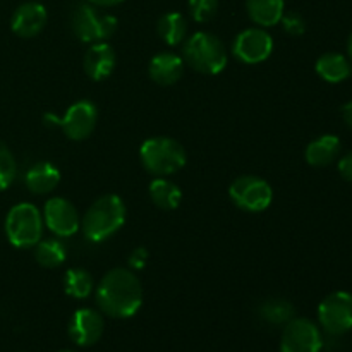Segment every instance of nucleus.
I'll use <instances>...</instances> for the list:
<instances>
[{
    "mask_svg": "<svg viewBox=\"0 0 352 352\" xmlns=\"http://www.w3.org/2000/svg\"><path fill=\"white\" fill-rule=\"evenodd\" d=\"M58 352H72V351H58Z\"/></svg>",
    "mask_w": 352,
    "mask_h": 352,
    "instance_id": "f704fd0d",
    "label": "nucleus"
},
{
    "mask_svg": "<svg viewBox=\"0 0 352 352\" xmlns=\"http://www.w3.org/2000/svg\"><path fill=\"white\" fill-rule=\"evenodd\" d=\"M140 160L144 170L157 177H165L181 170L188 162V155L179 141L167 136H157L141 144Z\"/></svg>",
    "mask_w": 352,
    "mask_h": 352,
    "instance_id": "20e7f679",
    "label": "nucleus"
},
{
    "mask_svg": "<svg viewBox=\"0 0 352 352\" xmlns=\"http://www.w3.org/2000/svg\"><path fill=\"white\" fill-rule=\"evenodd\" d=\"M339 172L344 181L352 182V150L344 155L339 162Z\"/></svg>",
    "mask_w": 352,
    "mask_h": 352,
    "instance_id": "c756f323",
    "label": "nucleus"
},
{
    "mask_svg": "<svg viewBox=\"0 0 352 352\" xmlns=\"http://www.w3.org/2000/svg\"><path fill=\"white\" fill-rule=\"evenodd\" d=\"M148 192H150V199L153 201V205L160 210H167V212L179 208L182 201L181 188L165 177H155L150 182Z\"/></svg>",
    "mask_w": 352,
    "mask_h": 352,
    "instance_id": "412c9836",
    "label": "nucleus"
},
{
    "mask_svg": "<svg viewBox=\"0 0 352 352\" xmlns=\"http://www.w3.org/2000/svg\"><path fill=\"white\" fill-rule=\"evenodd\" d=\"M24 182L33 195H48L60 182V170L50 162H38L26 172Z\"/></svg>",
    "mask_w": 352,
    "mask_h": 352,
    "instance_id": "a211bd4d",
    "label": "nucleus"
},
{
    "mask_svg": "<svg viewBox=\"0 0 352 352\" xmlns=\"http://www.w3.org/2000/svg\"><path fill=\"white\" fill-rule=\"evenodd\" d=\"M342 119H344V122H346L347 126L352 129V100L342 107Z\"/></svg>",
    "mask_w": 352,
    "mask_h": 352,
    "instance_id": "7c9ffc66",
    "label": "nucleus"
},
{
    "mask_svg": "<svg viewBox=\"0 0 352 352\" xmlns=\"http://www.w3.org/2000/svg\"><path fill=\"white\" fill-rule=\"evenodd\" d=\"M188 6L192 19L198 23H206L215 17L219 10V0H189Z\"/></svg>",
    "mask_w": 352,
    "mask_h": 352,
    "instance_id": "a878e982",
    "label": "nucleus"
},
{
    "mask_svg": "<svg viewBox=\"0 0 352 352\" xmlns=\"http://www.w3.org/2000/svg\"><path fill=\"white\" fill-rule=\"evenodd\" d=\"M64 289L71 298L86 299L95 291V280L86 268H71L64 275Z\"/></svg>",
    "mask_w": 352,
    "mask_h": 352,
    "instance_id": "5701e85b",
    "label": "nucleus"
},
{
    "mask_svg": "<svg viewBox=\"0 0 352 352\" xmlns=\"http://www.w3.org/2000/svg\"><path fill=\"white\" fill-rule=\"evenodd\" d=\"M184 58L172 52H160L151 58L148 65V74L157 85L172 86L184 74Z\"/></svg>",
    "mask_w": 352,
    "mask_h": 352,
    "instance_id": "dca6fc26",
    "label": "nucleus"
},
{
    "mask_svg": "<svg viewBox=\"0 0 352 352\" xmlns=\"http://www.w3.org/2000/svg\"><path fill=\"white\" fill-rule=\"evenodd\" d=\"M95 298L103 315L126 320L140 311L143 287L131 268H113L96 285Z\"/></svg>",
    "mask_w": 352,
    "mask_h": 352,
    "instance_id": "f257e3e1",
    "label": "nucleus"
},
{
    "mask_svg": "<svg viewBox=\"0 0 352 352\" xmlns=\"http://www.w3.org/2000/svg\"><path fill=\"white\" fill-rule=\"evenodd\" d=\"M280 24L285 33L292 34V36H301L306 31V21L299 12H284Z\"/></svg>",
    "mask_w": 352,
    "mask_h": 352,
    "instance_id": "cd10ccee",
    "label": "nucleus"
},
{
    "mask_svg": "<svg viewBox=\"0 0 352 352\" xmlns=\"http://www.w3.org/2000/svg\"><path fill=\"white\" fill-rule=\"evenodd\" d=\"M229 196L237 208L250 213L265 212L274 201V189L258 175H241L230 184Z\"/></svg>",
    "mask_w": 352,
    "mask_h": 352,
    "instance_id": "0eeeda50",
    "label": "nucleus"
},
{
    "mask_svg": "<svg viewBox=\"0 0 352 352\" xmlns=\"http://www.w3.org/2000/svg\"><path fill=\"white\" fill-rule=\"evenodd\" d=\"M43 223L58 237H72L81 227L79 213L69 199L55 196L43 206Z\"/></svg>",
    "mask_w": 352,
    "mask_h": 352,
    "instance_id": "f8f14e48",
    "label": "nucleus"
},
{
    "mask_svg": "<svg viewBox=\"0 0 352 352\" xmlns=\"http://www.w3.org/2000/svg\"><path fill=\"white\" fill-rule=\"evenodd\" d=\"M96 120H98V110H96L95 103L89 100H79V102L72 103L65 116L60 119L50 116V113L45 116V122L52 124V126H60L65 136L72 141H82L89 138V134L95 131Z\"/></svg>",
    "mask_w": 352,
    "mask_h": 352,
    "instance_id": "6e6552de",
    "label": "nucleus"
},
{
    "mask_svg": "<svg viewBox=\"0 0 352 352\" xmlns=\"http://www.w3.org/2000/svg\"><path fill=\"white\" fill-rule=\"evenodd\" d=\"M182 58L195 71L206 76H215L226 69L227 48L219 36L208 31H198L191 34L184 43Z\"/></svg>",
    "mask_w": 352,
    "mask_h": 352,
    "instance_id": "7ed1b4c3",
    "label": "nucleus"
},
{
    "mask_svg": "<svg viewBox=\"0 0 352 352\" xmlns=\"http://www.w3.org/2000/svg\"><path fill=\"white\" fill-rule=\"evenodd\" d=\"M9 182H7L6 181V179H3V175L2 174H0V191H6V189L7 188H9Z\"/></svg>",
    "mask_w": 352,
    "mask_h": 352,
    "instance_id": "473e14b6",
    "label": "nucleus"
},
{
    "mask_svg": "<svg viewBox=\"0 0 352 352\" xmlns=\"http://www.w3.org/2000/svg\"><path fill=\"white\" fill-rule=\"evenodd\" d=\"M47 19V9L40 2H26L14 10L10 28L17 36L33 38L43 31Z\"/></svg>",
    "mask_w": 352,
    "mask_h": 352,
    "instance_id": "4468645a",
    "label": "nucleus"
},
{
    "mask_svg": "<svg viewBox=\"0 0 352 352\" xmlns=\"http://www.w3.org/2000/svg\"><path fill=\"white\" fill-rule=\"evenodd\" d=\"M342 143L333 134H323L306 146L305 158L311 167H327L339 158Z\"/></svg>",
    "mask_w": 352,
    "mask_h": 352,
    "instance_id": "f3484780",
    "label": "nucleus"
},
{
    "mask_svg": "<svg viewBox=\"0 0 352 352\" xmlns=\"http://www.w3.org/2000/svg\"><path fill=\"white\" fill-rule=\"evenodd\" d=\"M126 205L117 195H105L96 199L81 220V230L89 243L110 239L126 222Z\"/></svg>",
    "mask_w": 352,
    "mask_h": 352,
    "instance_id": "f03ea898",
    "label": "nucleus"
},
{
    "mask_svg": "<svg viewBox=\"0 0 352 352\" xmlns=\"http://www.w3.org/2000/svg\"><path fill=\"white\" fill-rule=\"evenodd\" d=\"M67 258V248L58 239L40 241L34 246V260L43 268H58L65 263Z\"/></svg>",
    "mask_w": 352,
    "mask_h": 352,
    "instance_id": "b1692460",
    "label": "nucleus"
},
{
    "mask_svg": "<svg viewBox=\"0 0 352 352\" xmlns=\"http://www.w3.org/2000/svg\"><path fill=\"white\" fill-rule=\"evenodd\" d=\"M250 19L260 28H270L280 23L285 12V0H246Z\"/></svg>",
    "mask_w": 352,
    "mask_h": 352,
    "instance_id": "aec40b11",
    "label": "nucleus"
},
{
    "mask_svg": "<svg viewBox=\"0 0 352 352\" xmlns=\"http://www.w3.org/2000/svg\"><path fill=\"white\" fill-rule=\"evenodd\" d=\"M294 313L296 309L294 306H292V302H289L287 299L282 298L267 299V301L260 306L261 318L267 323H272V325H285V323H289L294 318Z\"/></svg>",
    "mask_w": 352,
    "mask_h": 352,
    "instance_id": "393cba45",
    "label": "nucleus"
},
{
    "mask_svg": "<svg viewBox=\"0 0 352 352\" xmlns=\"http://www.w3.org/2000/svg\"><path fill=\"white\" fill-rule=\"evenodd\" d=\"M352 62L346 55L336 54V52H327L316 60V74L327 82L339 85L346 79L351 78L352 74Z\"/></svg>",
    "mask_w": 352,
    "mask_h": 352,
    "instance_id": "6ab92c4d",
    "label": "nucleus"
},
{
    "mask_svg": "<svg viewBox=\"0 0 352 352\" xmlns=\"http://www.w3.org/2000/svg\"><path fill=\"white\" fill-rule=\"evenodd\" d=\"M274 52V40L263 28H248L241 31L232 43V55L243 64H260Z\"/></svg>",
    "mask_w": 352,
    "mask_h": 352,
    "instance_id": "9b49d317",
    "label": "nucleus"
},
{
    "mask_svg": "<svg viewBox=\"0 0 352 352\" xmlns=\"http://www.w3.org/2000/svg\"><path fill=\"white\" fill-rule=\"evenodd\" d=\"M43 215L31 203H17L6 217V236L14 248L28 250L41 241L43 234Z\"/></svg>",
    "mask_w": 352,
    "mask_h": 352,
    "instance_id": "39448f33",
    "label": "nucleus"
},
{
    "mask_svg": "<svg viewBox=\"0 0 352 352\" xmlns=\"http://www.w3.org/2000/svg\"><path fill=\"white\" fill-rule=\"evenodd\" d=\"M148 260H150V253H148L146 248L140 246L129 254V268L131 270H143L148 265Z\"/></svg>",
    "mask_w": 352,
    "mask_h": 352,
    "instance_id": "c85d7f7f",
    "label": "nucleus"
},
{
    "mask_svg": "<svg viewBox=\"0 0 352 352\" xmlns=\"http://www.w3.org/2000/svg\"><path fill=\"white\" fill-rule=\"evenodd\" d=\"M0 174L3 175L9 184H12L14 179L17 175V164H16V158L14 155L10 153L9 148L0 141Z\"/></svg>",
    "mask_w": 352,
    "mask_h": 352,
    "instance_id": "bb28decb",
    "label": "nucleus"
},
{
    "mask_svg": "<svg viewBox=\"0 0 352 352\" xmlns=\"http://www.w3.org/2000/svg\"><path fill=\"white\" fill-rule=\"evenodd\" d=\"M323 336L320 327L308 318H292L285 323L280 352H322Z\"/></svg>",
    "mask_w": 352,
    "mask_h": 352,
    "instance_id": "9d476101",
    "label": "nucleus"
},
{
    "mask_svg": "<svg viewBox=\"0 0 352 352\" xmlns=\"http://www.w3.org/2000/svg\"><path fill=\"white\" fill-rule=\"evenodd\" d=\"M157 31L168 47H175L188 36V21L181 12H167L158 19Z\"/></svg>",
    "mask_w": 352,
    "mask_h": 352,
    "instance_id": "4be33fe9",
    "label": "nucleus"
},
{
    "mask_svg": "<svg viewBox=\"0 0 352 352\" xmlns=\"http://www.w3.org/2000/svg\"><path fill=\"white\" fill-rule=\"evenodd\" d=\"M320 327L329 336H344L352 330V294L337 291L327 296L318 306Z\"/></svg>",
    "mask_w": 352,
    "mask_h": 352,
    "instance_id": "1a4fd4ad",
    "label": "nucleus"
},
{
    "mask_svg": "<svg viewBox=\"0 0 352 352\" xmlns=\"http://www.w3.org/2000/svg\"><path fill=\"white\" fill-rule=\"evenodd\" d=\"M116 52L107 41H95L85 55V71L93 81H103L116 69Z\"/></svg>",
    "mask_w": 352,
    "mask_h": 352,
    "instance_id": "2eb2a0df",
    "label": "nucleus"
},
{
    "mask_svg": "<svg viewBox=\"0 0 352 352\" xmlns=\"http://www.w3.org/2000/svg\"><path fill=\"white\" fill-rule=\"evenodd\" d=\"M347 55H349V60L352 62V33H351L349 40H347Z\"/></svg>",
    "mask_w": 352,
    "mask_h": 352,
    "instance_id": "72a5a7b5",
    "label": "nucleus"
},
{
    "mask_svg": "<svg viewBox=\"0 0 352 352\" xmlns=\"http://www.w3.org/2000/svg\"><path fill=\"white\" fill-rule=\"evenodd\" d=\"M71 28L76 38L85 43L107 41L117 31V19L110 14H100L91 3H79L71 16Z\"/></svg>",
    "mask_w": 352,
    "mask_h": 352,
    "instance_id": "423d86ee",
    "label": "nucleus"
},
{
    "mask_svg": "<svg viewBox=\"0 0 352 352\" xmlns=\"http://www.w3.org/2000/svg\"><path fill=\"white\" fill-rule=\"evenodd\" d=\"M124 0H88V3L95 7H113V6H119L122 3Z\"/></svg>",
    "mask_w": 352,
    "mask_h": 352,
    "instance_id": "2f4dec72",
    "label": "nucleus"
},
{
    "mask_svg": "<svg viewBox=\"0 0 352 352\" xmlns=\"http://www.w3.org/2000/svg\"><path fill=\"white\" fill-rule=\"evenodd\" d=\"M105 330L103 315L96 309L81 308L69 322V337L79 347H89L98 342Z\"/></svg>",
    "mask_w": 352,
    "mask_h": 352,
    "instance_id": "ddd939ff",
    "label": "nucleus"
}]
</instances>
